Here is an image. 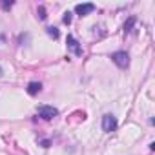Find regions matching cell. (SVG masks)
<instances>
[{
  "label": "cell",
  "mask_w": 155,
  "mask_h": 155,
  "mask_svg": "<svg viewBox=\"0 0 155 155\" xmlns=\"http://www.w3.org/2000/svg\"><path fill=\"white\" fill-rule=\"evenodd\" d=\"M111 62L115 66H119L120 69H126V68H130V55L126 51H115V53H111Z\"/></svg>",
  "instance_id": "obj_1"
},
{
  "label": "cell",
  "mask_w": 155,
  "mask_h": 155,
  "mask_svg": "<svg viewBox=\"0 0 155 155\" xmlns=\"http://www.w3.org/2000/svg\"><path fill=\"white\" fill-rule=\"evenodd\" d=\"M37 113H38V117H40V119H44V120H51V119H55V117L58 115V110H57V108H53V106L44 104V106H38Z\"/></svg>",
  "instance_id": "obj_2"
},
{
  "label": "cell",
  "mask_w": 155,
  "mask_h": 155,
  "mask_svg": "<svg viewBox=\"0 0 155 155\" xmlns=\"http://www.w3.org/2000/svg\"><path fill=\"white\" fill-rule=\"evenodd\" d=\"M117 126H119V122H117V117H115V115L106 113V115L102 117V130H104L106 133L115 131V130H117Z\"/></svg>",
  "instance_id": "obj_3"
},
{
  "label": "cell",
  "mask_w": 155,
  "mask_h": 155,
  "mask_svg": "<svg viewBox=\"0 0 155 155\" xmlns=\"http://www.w3.org/2000/svg\"><path fill=\"white\" fill-rule=\"evenodd\" d=\"M66 44H68V49H69L75 57H81V55H82V46L79 44V40H77L73 35H68Z\"/></svg>",
  "instance_id": "obj_4"
},
{
  "label": "cell",
  "mask_w": 155,
  "mask_h": 155,
  "mask_svg": "<svg viewBox=\"0 0 155 155\" xmlns=\"http://www.w3.org/2000/svg\"><path fill=\"white\" fill-rule=\"evenodd\" d=\"M91 11H95V4H91V2L77 4V6H75V13L79 15V17H86V15H90Z\"/></svg>",
  "instance_id": "obj_5"
},
{
  "label": "cell",
  "mask_w": 155,
  "mask_h": 155,
  "mask_svg": "<svg viewBox=\"0 0 155 155\" xmlns=\"http://www.w3.org/2000/svg\"><path fill=\"white\" fill-rule=\"evenodd\" d=\"M40 90H42V84H40V82H29V84H28V93H29V95L40 93Z\"/></svg>",
  "instance_id": "obj_6"
},
{
  "label": "cell",
  "mask_w": 155,
  "mask_h": 155,
  "mask_svg": "<svg viewBox=\"0 0 155 155\" xmlns=\"http://www.w3.org/2000/svg\"><path fill=\"white\" fill-rule=\"evenodd\" d=\"M135 22H137V20H135V17H130V18H128V22H124V33H126V35L131 31V28H133V24H135Z\"/></svg>",
  "instance_id": "obj_7"
},
{
  "label": "cell",
  "mask_w": 155,
  "mask_h": 155,
  "mask_svg": "<svg viewBox=\"0 0 155 155\" xmlns=\"http://www.w3.org/2000/svg\"><path fill=\"white\" fill-rule=\"evenodd\" d=\"M46 31H48V35H49V37H53L55 40H57V38L60 37V33H58V29H57V28H53V26H49V28H46Z\"/></svg>",
  "instance_id": "obj_8"
},
{
  "label": "cell",
  "mask_w": 155,
  "mask_h": 155,
  "mask_svg": "<svg viewBox=\"0 0 155 155\" xmlns=\"http://www.w3.org/2000/svg\"><path fill=\"white\" fill-rule=\"evenodd\" d=\"M37 13H38V18H40V20H46V18H48L46 8H44V6H38V11H37Z\"/></svg>",
  "instance_id": "obj_9"
},
{
  "label": "cell",
  "mask_w": 155,
  "mask_h": 155,
  "mask_svg": "<svg viewBox=\"0 0 155 155\" xmlns=\"http://www.w3.org/2000/svg\"><path fill=\"white\" fill-rule=\"evenodd\" d=\"M62 22H64V24H68V26L71 24V13H69V11H66V13H64V17H62Z\"/></svg>",
  "instance_id": "obj_10"
},
{
  "label": "cell",
  "mask_w": 155,
  "mask_h": 155,
  "mask_svg": "<svg viewBox=\"0 0 155 155\" xmlns=\"http://www.w3.org/2000/svg\"><path fill=\"white\" fill-rule=\"evenodd\" d=\"M13 4L15 2H2L0 6H2V9H9V8H13Z\"/></svg>",
  "instance_id": "obj_11"
},
{
  "label": "cell",
  "mask_w": 155,
  "mask_h": 155,
  "mask_svg": "<svg viewBox=\"0 0 155 155\" xmlns=\"http://www.w3.org/2000/svg\"><path fill=\"white\" fill-rule=\"evenodd\" d=\"M4 75V69H2V66H0V77H2Z\"/></svg>",
  "instance_id": "obj_12"
}]
</instances>
